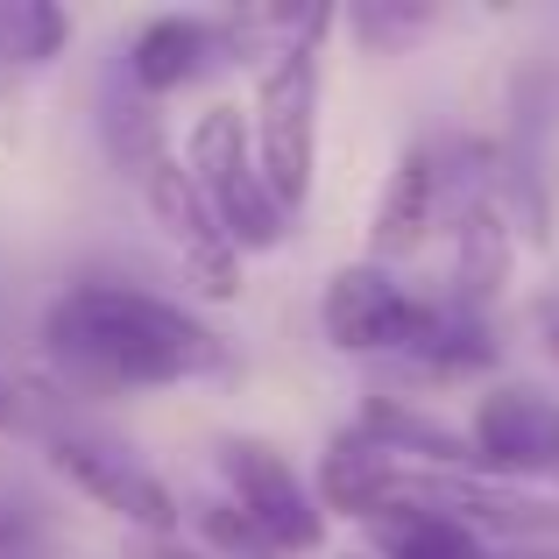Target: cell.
<instances>
[{
	"label": "cell",
	"mask_w": 559,
	"mask_h": 559,
	"mask_svg": "<svg viewBox=\"0 0 559 559\" xmlns=\"http://www.w3.org/2000/svg\"><path fill=\"white\" fill-rule=\"evenodd\" d=\"M191 538H199L213 559H284V546H276L270 532H262L255 518H241V510L219 496V503H199L191 510Z\"/></svg>",
	"instance_id": "ac0fdd59"
},
{
	"label": "cell",
	"mask_w": 559,
	"mask_h": 559,
	"mask_svg": "<svg viewBox=\"0 0 559 559\" xmlns=\"http://www.w3.org/2000/svg\"><path fill=\"white\" fill-rule=\"evenodd\" d=\"M510 262H518V227H510V199H481L453 219V276L447 298L467 312H489L510 284Z\"/></svg>",
	"instance_id": "7c38bea8"
},
{
	"label": "cell",
	"mask_w": 559,
	"mask_h": 559,
	"mask_svg": "<svg viewBox=\"0 0 559 559\" xmlns=\"http://www.w3.org/2000/svg\"><path fill=\"white\" fill-rule=\"evenodd\" d=\"M425 326H432V298L411 290L396 270L382 262H341L319 290V333H326L333 355H361V361H396L411 369Z\"/></svg>",
	"instance_id": "277c9868"
},
{
	"label": "cell",
	"mask_w": 559,
	"mask_h": 559,
	"mask_svg": "<svg viewBox=\"0 0 559 559\" xmlns=\"http://www.w3.org/2000/svg\"><path fill=\"white\" fill-rule=\"evenodd\" d=\"M496 369V326L489 312H467L453 298H432V326H425L418 355H411V376L425 382H467Z\"/></svg>",
	"instance_id": "4fadbf2b"
},
{
	"label": "cell",
	"mask_w": 559,
	"mask_h": 559,
	"mask_svg": "<svg viewBox=\"0 0 559 559\" xmlns=\"http://www.w3.org/2000/svg\"><path fill=\"white\" fill-rule=\"evenodd\" d=\"M50 425H57V418H43V411H36V396H28V390H14V382L0 376V432H50Z\"/></svg>",
	"instance_id": "ffe728a7"
},
{
	"label": "cell",
	"mask_w": 559,
	"mask_h": 559,
	"mask_svg": "<svg viewBox=\"0 0 559 559\" xmlns=\"http://www.w3.org/2000/svg\"><path fill=\"white\" fill-rule=\"evenodd\" d=\"M213 475H219V496L284 546V559L326 552V524L333 518H326V503H319L312 475H305L276 439H255V432L219 439L213 447Z\"/></svg>",
	"instance_id": "5b68a950"
},
{
	"label": "cell",
	"mask_w": 559,
	"mask_h": 559,
	"mask_svg": "<svg viewBox=\"0 0 559 559\" xmlns=\"http://www.w3.org/2000/svg\"><path fill=\"white\" fill-rule=\"evenodd\" d=\"M341 22H347V36H355L369 57H396V50H411L418 36H432L439 14L432 8H396V0H355Z\"/></svg>",
	"instance_id": "e0dca14e"
},
{
	"label": "cell",
	"mask_w": 559,
	"mask_h": 559,
	"mask_svg": "<svg viewBox=\"0 0 559 559\" xmlns=\"http://www.w3.org/2000/svg\"><path fill=\"white\" fill-rule=\"evenodd\" d=\"M411 475H418V467L382 453L355 425H341L312 461V489H319V503H326V518H355V524H376V518H390V510H404Z\"/></svg>",
	"instance_id": "8fae6325"
},
{
	"label": "cell",
	"mask_w": 559,
	"mask_h": 559,
	"mask_svg": "<svg viewBox=\"0 0 559 559\" xmlns=\"http://www.w3.org/2000/svg\"><path fill=\"white\" fill-rule=\"evenodd\" d=\"M248 128H255V156L276 205L298 219L319 191V50H276L255 71Z\"/></svg>",
	"instance_id": "3957f363"
},
{
	"label": "cell",
	"mask_w": 559,
	"mask_h": 559,
	"mask_svg": "<svg viewBox=\"0 0 559 559\" xmlns=\"http://www.w3.org/2000/svg\"><path fill=\"white\" fill-rule=\"evenodd\" d=\"M142 559H213V552H205L191 532H178V538H142Z\"/></svg>",
	"instance_id": "44dd1931"
},
{
	"label": "cell",
	"mask_w": 559,
	"mask_h": 559,
	"mask_svg": "<svg viewBox=\"0 0 559 559\" xmlns=\"http://www.w3.org/2000/svg\"><path fill=\"white\" fill-rule=\"evenodd\" d=\"M79 22L50 0H0V79H28V71H50L71 50Z\"/></svg>",
	"instance_id": "9a60e30c"
},
{
	"label": "cell",
	"mask_w": 559,
	"mask_h": 559,
	"mask_svg": "<svg viewBox=\"0 0 559 559\" xmlns=\"http://www.w3.org/2000/svg\"><path fill=\"white\" fill-rule=\"evenodd\" d=\"M50 369L71 390H170V382L227 376L234 347L191 312L128 276H79L43 305L36 326Z\"/></svg>",
	"instance_id": "6da1fadb"
},
{
	"label": "cell",
	"mask_w": 559,
	"mask_h": 559,
	"mask_svg": "<svg viewBox=\"0 0 559 559\" xmlns=\"http://www.w3.org/2000/svg\"><path fill=\"white\" fill-rule=\"evenodd\" d=\"M0 559H43V518L28 503H0Z\"/></svg>",
	"instance_id": "d6986e66"
},
{
	"label": "cell",
	"mask_w": 559,
	"mask_h": 559,
	"mask_svg": "<svg viewBox=\"0 0 559 559\" xmlns=\"http://www.w3.org/2000/svg\"><path fill=\"white\" fill-rule=\"evenodd\" d=\"M107 156H114V170H121L128 185H142L156 164L170 156V135H164V114H156V99H142V93H121L107 107Z\"/></svg>",
	"instance_id": "2e32d148"
},
{
	"label": "cell",
	"mask_w": 559,
	"mask_h": 559,
	"mask_svg": "<svg viewBox=\"0 0 559 559\" xmlns=\"http://www.w3.org/2000/svg\"><path fill=\"white\" fill-rule=\"evenodd\" d=\"M538 341H546V355L559 361V305H546V312H538Z\"/></svg>",
	"instance_id": "7402d4cb"
},
{
	"label": "cell",
	"mask_w": 559,
	"mask_h": 559,
	"mask_svg": "<svg viewBox=\"0 0 559 559\" xmlns=\"http://www.w3.org/2000/svg\"><path fill=\"white\" fill-rule=\"evenodd\" d=\"M227 57H262L241 14H150L121 50V79L142 99H170L219 71Z\"/></svg>",
	"instance_id": "52a82bcc"
},
{
	"label": "cell",
	"mask_w": 559,
	"mask_h": 559,
	"mask_svg": "<svg viewBox=\"0 0 559 559\" xmlns=\"http://www.w3.org/2000/svg\"><path fill=\"white\" fill-rule=\"evenodd\" d=\"M135 191H142V205H150L156 234H164V241L178 248L185 284L199 290V298H213V305L241 298V262H248V255L227 241V227L213 219V205H205L199 178L185 170V150H170V156H164V164H156Z\"/></svg>",
	"instance_id": "ba28073f"
},
{
	"label": "cell",
	"mask_w": 559,
	"mask_h": 559,
	"mask_svg": "<svg viewBox=\"0 0 559 559\" xmlns=\"http://www.w3.org/2000/svg\"><path fill=\"white\" fill-rule=\"evenodd\" d=\"M439 227H447V178H439V150H432V135H425L390 164V178H382L376 205H369V262L396 270V262H411Z\"/></svg>",
	"instance_id": "30bf717a"
},
{
	"label": "cell",
	"mask_w": 559,
	"mask_h": 559,
	"mask_svg": "<svg viewBox=\"0 0 559 559\" xmlns=\"http://www.w3.org/2000/svg\"><path fill=\"white\" fill-rule=\"evenodd\" d=\"M467 439L489 481L559 475V396L538 382H489L467 411Z\"/></svg>",
	"instance_id": "9c48e42d"
},
{
	"label": "cell",
	"mask_w": 559,
	"mask_h": 559,
	"mask_svg": "<svg viewBox=\"0 0 559 559\" xmlns=\"http://www.w3.org/2000/svg\"><path fill=\"white\" fill-rule=\"evenodd\" d=\"M369 538H376L382 559H496V546L481 532H467L461 518L425 510V503H404V510H390V518H376Z\"/></svg>",
	"instance_id": "5bb4252c"
},
{
	"label": "cell",
	"mask_w": 559,
	"mask_h": 559,
	"mask_svg": "<svg viewBox=\"0 0 559 559\" xmlns=\"http://www.w3.org/2000/svg\"><path fill=\"white\" fill-rule=\"evenodd\" d=\"M43 461H50L93 510H107L114 524H128V532H142V538H178L185 532L178 489H170L150 461L114 447V439L85 432V425H50V432H43Z\"/></svg>",
	"instance_id": "8992f818"
},
{
	"label": "cell",
	"mask_w": 559,
	"mask_h": 559,
	"mask_svg": "<svg viewBox=\"0 0 559 559\" xmlns=\"http://www.w3.org/2000/svg\"><path fill=\"white\" fill-rule=\"evenodd\" d=\"M185 170L199 178L205 205H213V219L227 227V241L241 248V255H270V248H284L290 213L276 205L270 178H262L248 107L213 99V107L191 114V128H185Z\"/></svg>",
	"instance_id": "7a4b0ae2"
}]
</instances>
